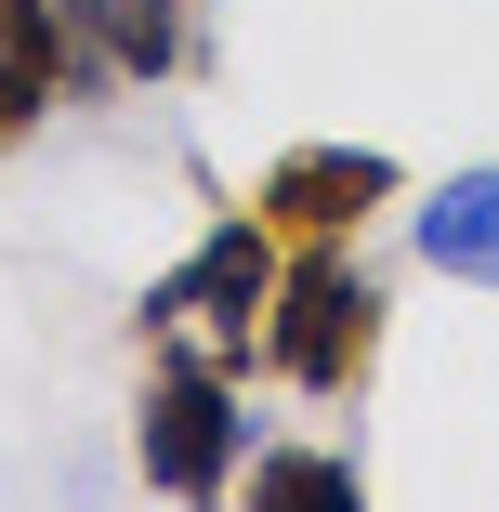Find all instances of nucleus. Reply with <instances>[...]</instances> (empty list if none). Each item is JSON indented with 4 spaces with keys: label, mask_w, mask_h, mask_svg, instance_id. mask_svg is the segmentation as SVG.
I'll use <instances>...</instances> for the list:
<instances>
[{
    "label": "nucleus",
    "mask_w": 499,
    "mask_h": 512,
    "mask_svg": "<svg viewBox=\"0 0 499 512\" xmlns=\"http://www.w3.org/2000/svg\"><path fill=\"white\" fill-rule=\"evenodd\" d=\"M263 368H276L289 394H355V381L381 368V276H368L342 237H303V263H276Z\"/></svg>",
    "instance_id": "obj_1"
},
{
    "label": "nucleus",
    "mask_w": 499,
    "mask_h": 512,
    "mask_svg": "<svg viewBox=\"0 0 499 512\" xmlns=\"http://www.w3.org/2000/svg\"><path fill=\"white\" fill-rule=\"evenodd\" d=\"M132 460L158 499H224L250 473V421H237V368H211L197 342H145V394H132Z\"/></svg>",
    "instance_id": "obj_2"
},
{
    "label": "nucleus",
    "mask_w": 499,
    "mask_h": 512,
    "mask_svg": "<svg viewBox=\"0 0 499 512\" xmlns=\"http://www.w3.org/2000/svg\"><path fill=\"white\" fill-rule=\"evenodd\" d=\"M263 302H276V224L224 211L171 276H145V342H197L211 368H250L263 355Z\"/></svg>",
    "instance_id": "obj_3"
},
{
    "label": "nucleus",
    "mask_w": 499,
    "mask_h": 512,
    "mask_svg": "<svg viewBox=\"0 0 499 512\" xmlns=\"http://www.w3.org/2000/svg\"><path fill=\"white\" fill-rule=\"evenodd\" d=\"M394 197H408V171L381 145H276L263 184H250V211L276 237H355L368 211H394Z\"/></svg>",
    "instance_id": "obj_4"
},
{
    "label": "nucleus",
    "mask_w": 499,
    "mask_h": 512,
    "mask_svg": "<svg viewBox=\"0 0 499 512\" xmlns=\"http://www.w3.org/2000/svg\"><path fill=\"white\" fill-rule=\"evenodd\" d=\"M79 66V27H66V0H0V145H27L53 119V92Z\"/></svg>",
    "instance_id": "obj_5"
},
{
    "label": "nucleus",
    "mask_w": 499,
    "mask_h": 512,
    "mask_svg": "<svg viewBox=\"0 0 499 512\" xmlns=\"http://www.w3.org/2000/svg\"><path fill=\"white\" fill-rule=\"evenodd\" d=\"M408 250L434 276H460V289H499V158H473V171H447L421 197V211H408Z\"/></svg>",
    "instance_id": "obj_6"
},
{
    "label": "nucleus",
    "mask_w": 499,
    "mask_h": 512,
    "mask_svg": "<svg viewBox=\"0 0 499 512\" xmlns=\"http://www.w3.org/2000/svg\"><path fill=\"white\" fill-rule=\"evenodd\" d=\"M66 27L92 66H119V79H171L184 66V27H197V0H66Z\"/></svg>",
    "instance_id": "obj_7"
},
{
    "label": "nucleus",
    "mask_w": 499,
    "mask_h": 512,
    "mask_svg": "<svg viewBox=\"0 0 499 512\" xmlns=\"http://www.w3.org/2000/svg\"><path fill=\"white\" fill-rule=\"evenodd\" d=\"M250 499H276V512H355L368 473L355 460H316V447H250Z\"/></svg>",
    "instance_id": "obj_8"
}]
</instances>
